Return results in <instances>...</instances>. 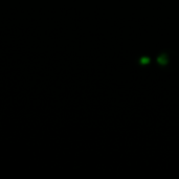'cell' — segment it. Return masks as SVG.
Listing matches in <instances>:
<instances>
[{
  "label": "cell",
  "instance_id": "1",
  "mask_svg": "<svg viewBox=\"0 0 179 179\" xmlns=\"http://www.w3.org/2000/svg\"><path fill=\"white\" fill-rule=\"evenodd\" d=\"M157 62L159 65H167L169 60H168V56L165 55V53H162V55H160L159 57L157 58Z\"/></svg>",
  "mask_w": 179,
  "mask_h": 179
},
{
  "label": "cell",
  "instance_id": "2",
  "mask_svg": "<svg viewBox=\"0 0 179 179\" xmlns=\"http://www.w3.org/2000/svg\"><path fill=\"white\" fill-rule=\"evenodd\" d=\"M140 64L142 65H147V64H149L150 63V59L148 58V57H142V59H140Z\"/></svg>",
  "mask_w": 179,
  "mask_h": 179
}]
</instances>
